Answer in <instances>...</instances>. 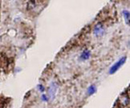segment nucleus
<instances>
[{
  "mask_svg": "<svg viewBox=\"0 0 130 108\" xmlns=\"http://www.w3.org/2000/svg\"><path fill=\"white\" fill-rule=\"evenodd\" d=\"M126 58H127L125 57V56H124V57L120 58L116 62H115L114 64H113V65L111 66L110 69H109V74H113L114 73H116V72L124 64L125 61H126Z\"/></svg>",
  "mask_w": 130,
  "mask_h": 108,
  "instance_id": "f257e3e1",
  "label": "nucleus"
},
{
  "mask_svg": "<svg viewBox=\"0 0 130 108\" xmlns=\"http://www.w3.org/2000/svg\"><path fill=\"white\" fill-rule=\"evenodd\" d=\"M58 85L55 82H51L49 86V90H48V94H49V98L51 100H53L55 97L56 92H57Z\"/></svg>",
  "mask_w": 130,
  "mask_h": 108,
  "instance_id": "f03ea898",
  "label": "nucleus"
},
{
  "mask_svg": "<svg viewBox=\"0 0 130 108\" xmlns=\"http://www.w3.org/2000/svg\"><path fill=\"white\" fill-rule=\"evenodd\" d=\"M104 27H103V25L101 23H98L96 24L94 27V34L96 36H101L103 34H104Z\"/></svg>",
  "mask_w": 130,
  "mask_h": 108,
  "instance_id": "7ed1b4c3",
  "label": "nucleus"
},
{
  "mask_svg": "<svg viewBox=\"0 0 130 108\" xmlns=\"http://www.w3.org/2000/svg\"><path fill=\"white\" fill-rule=\"evenodd\" d=\"M90 54H91L90 51H89L88 50H84L82 52V54H81L80 57H81V58H82L83 60H87L89 57H90Z\"/></svg>",
  "mask_w": 130,
  "mask_h": 108,
  "instance_id": "20e7f679",
  "label": "nucleus"
},
{
  "mask_svg": "<svg viewBox=\"0 0 130 108\" xmlns=\"http://www.w3.org/2000/svg\"><path fill=\"white\" fill-rule=\"evenodd\" d=\"M123 15L125 20V22H126L127 25H129V18H130V14L128 10H124L123 11Z\"/></svg>",
  "mask_w": 130,
  "mask_h": 108,
  "instance_id": "39448f33",
  "label": "nucleus"
},
{
  "mask_svg": "<svg viewBox=\"0 0 130 108\" xmlns=\"http://www.w3.org/2000/svg\"><path fill=\"white\" fill-rule=\"evenodd\" d=\"M96 86L95 85H91L90 86H89L88 88V94H89V95H92V94H93L96 92Z\"/></svg>",
  "mask_w": 130,
  "mask_h": 108,
  "instance_id": "423d86ee",
  "label": "nucleus"
},
{
  "mask_svg": "<svg viewBox=\"0 0 130 108\" xmlns=\"http://www.w3.org/2000/svg\"><path fill=\"white\" fill-rule=\"evenodd\" d=\"M38 86L39 87V90H40V91H41V92L44 91V86H42V85H39Z\"/></svg>",
  "mask_w": 130,
  "mask_h": 108,
  "instance_id": "0eeeda50",
  "label": "nucleus"
},
{
  "mask_svg": "<svg viewBox=\"0 0 130 108\" xmlns=\"http://www.w3.org/2000/svg\"><path fill=\"white\" fill-rule=\"evenodd\" d=\"M42 99L43 100V101H47V98L46 97V95L45 94H43V96H42Z\"/></svg>",
  "mask_w": 130,
  "mask_h": 108,
  "instance_id": "6e6552de",
  "label": "nucleus"
}]
</instances>
